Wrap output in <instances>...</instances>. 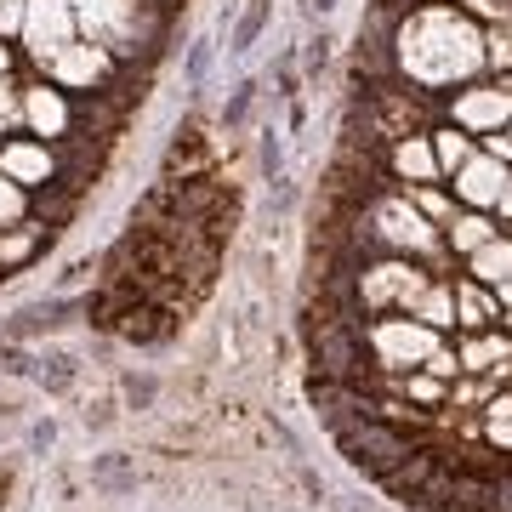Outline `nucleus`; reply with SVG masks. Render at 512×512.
<instances>
[{
  "label": "nucleus",
  "mask_w": 512,
  "mask_h": 512,
  "mask_svg": "<svg viewBox=\"0 0 512 512\" xmlns=\"http://www.w3.org/2000/svg\"><path fill=\"white\" fill-rule=\"evenodd\" d=\"M46 239H52V228L29 211L23 222H12V228H0V279H12L18 268H29L40 251H46Z\"/></svg>",
  "instance_id": "9b49d317"
},
{
  "label": "nucleus",
  "mask_w": 512,
  "mask_h": 512,
  "mask_svg": "<svg viewBox=\"0 0 512 512\" xmlns=\"http://www.w3.org/2000/svg\"><path fill=\"white\" fill-rule=\"evenodd\" d=\"M92 478L103 484V490H131V467H126V456H103L92 467Z\"/></svg>",
  "instance_id": "b1692460"
},
{
  "label": "nucleus",
  "mask_w": 512,
  "mask_h": 512,
  "mask_svg": "<svg viewBox=\"0 0 512 512\" xmlns=\"http://www.w3.org/2000/svg\"><path fill=\"white\" fill-rule=\"evenodd\" d=\"M478 148H484L490 160L512 165V137H507V126H501V131H490V137H478Z\"/></svg>",
  "instance_id": "c85d7f7f"
},
{
  "label": "nucleus",
  "mask_w": 512,
  "mask_h": 512,
  "mask_svg": "<svg viewBox=\"0 0 512 512\" xmlns=\"http://www.w3.org/2000/svg\"><path fill=\"white\" fill-rule=\"evenodd\" d=\"M387 57H393L399 80L433 97H450L456 86L484 74V23L467 18L450 0H421V6L393 18Z\"/></svg>",
  "instance_id": "f257e3e1"
},
{
  "label": "nucleus",
  "mask_w": 512,
  "mask_h": 512,
  "mask_svg": "<svg viewBox=\"0 0 512 512\" xmlns=\"http://www.w3.org/2000/svg\"><path fill=\"white\" fill-rule=\"evenodd\" d=\"M444 120L473 131V137H490V131H501L512 120V92L501 80H490V74H478V80H467V86H456L444 97Z\"/></svg>",
  "instance_id": "0eeeda50"
},
{
  "label": "nucleus",
  "mask_w": 512,
  "mask_h": 512,
  "mask_svg": "<svg viewBox=\"0 0 512 512\" xmlns=\"http://www.w3.org/2000/svg\"><path fill=\"white\" fill-rule=\"evenodd\" d=\"M507 234H512V222H507Z\"/></svg>",
  "instance_id": "e433bc0d"
},
{
  "label": "nucleus",
  "mask_w": 512,
  "mask_h": 512,
  "mask_svg": "<svg viewBox=\"0 0 512 512\" xmlns=\"http://www.w3.org/2000/svg\"><path fill=\"white\" fill-rule=\"evenodd\" d=\"M205 69H211V40H194L188 46V63H183L188 86H205Z\"/></svg>",
  "instance_id": "cd10ccee"
},
{
  "label": "nucleus",
  "mask_w": 512,
  "mask_h": 512,
  "mask_svg": "<svg viewBox=\"0 0 512 512\" xmlns=\"http://www.w3.org/2000/svg\"><path fill=\"white\" fill-rule=\"evenodd\" d=\"M484 74H512V23H484Z\"/></svg>",
  "instance_id": "6ab92c4d"
},
{
  "label": "nucleus",
  "mask_w": 512,
  "mask_h": 512,
  "mask_svg": "<svg viewBox=\"0 0 512 512\" xmlns=\"http://www.w3.org/2000/svg\"><path fill=\"white\" fill-rule=\"evenodd\" d=\"M0 171L23 188V194H46V188H69V148L35 131H0Z\"/></svg>",
  "instance_id": "20e7f679"
},
{
  "label": "nucleus",
  "mask_w": 512,
  "mask_h": 512,
  "mask_svg": "<svg viewBox=\"0 0 512 512\" xmlns=\"http://www.w3.org/2000/svg\"><path fill=\"white\" fill-rule=\"evenodd\" d=\"M74 370H80V365H74L69 353H57V359H46V370H40V382L52 387V393H69V382H74Z\"/></svg>",
  "instance_id": "393cba45"
},
{
  "label": "nucleus",
  "mask_w": 512,
  "mask_h": 512,
  "mask_svg": "<svg viewBox=\"0 0 512 512\" xmlns=\"http://www.w3.org/2000/svg\"><path fill=\"white\" fill-rule=\"evenodd\" d=\"M330 63V35H319V40H308V69L319 74Z\"/></svg>",
  "instance_id": "c756f323"
},
{
  "label": "nucleus",
  "mask_w": 512,
  "mask_h": 512,
  "mask_svg": "<svg viewBox=\"0 0 512 512\" xmlns=\"http://www.w3.org/2000/svg\"><path fill=\"white\" fill-rule=\"evenodd\" d=\"M427 143H433V160H439L444 183H450V171H456L461 160H473L478 137H473V131H461V126H450V120H439V126L427 131Z\"/></svg>",
  "instance_id": "dca6fc26"
},
{
  "label": "nucleus",
  "mask_w": 512,
  "mask_h": 512,
  "mask_svg": "<svg viewBox=\"0 0 512 512\" xmlns=\"http://www.w3.org/2000/svg\"><path fill=\"white\" fill-rule=\"evenodd\" d=\"M23 131L69 143L74 137V97L63 86H52L46 74H23Z\"/></svg>",
  "instance_id": "6e6552de"
},
{
  "label": "nucleus",
  "mask_w": 512,
  "mask_h": 512,
  "mask_svg": "<svg viewBox=\"0 0 512 512\" xmlns=\"http://www.w3.org/2000/svg\"><path fill=\"white\" fill-rule=\"evenodd\" d=\"M40 74H46L52 86H63L69 97H103V92H114V86L131 80V63H120V57H114L109 46H97V40H69Z\"/></svg>",
  "instance_id": "39448f33"
},
{
  "label": "nucleus",
  "mask_w": 512,
  "mask_h": 512,
  "mask_svg": "<svg viewBox=\"0 0 512 512\" xmlns=\"http://www.w3.org/2000/svg\"><path fill=\"white\" fill-rule=\"evenodd\" d=\"M251 109H256V80H239L234 97L222 103V131H245L251 126Z\"/></svg>",
  "instance_id": "412c9836"
},
{
  "label": "nucleus",
  "mask_w": 512,
  "mask_h": 512,
  "mask_svg": "<svg viewBox=\"0 0 512 512\" xmlns=\"http://www.w3.org/2000/svg\"><path fill=\"white\" fill-rule=\"evenodd\" d=\"M404 194H410V205H416L421 217L439 222V228L456 217V194H450V183H416V188H404Z\"/></svg>",
  "instance_id": "a211bd4d"
},
{
  "label": "nucleus",
  "mask_w": 512,
  "mask_h": 512,
  "mask_svg": "<svg viewBox=\"0 0 512 512\" xmlns=\"http://www.w3.org/2000/svg\"><path fill=\"white\" fill-rule=\"evenodd\" d=\"M69 40H80V18H74L69 0H29V12H23V35H18L23 69L40 74L63 46H69Z\"/></svg>",
  "instance_id": "423d86ee"
},
{
  "label": "nucleus",
  "mask_w": 512,
  "mask_h": 512,
  "mask_svg": "<svg viewBox=\"0 0 512 512\" xmlns=\"http://www.w3.org/2000/svg\"><path fill=\"white\" fill-rule=\"evenodd\" d=\"M495 234H501V222H495L490 211H467V205H456V217L444 222V251L456 256V262H467V256H473L478 245H490Z\"/></svg>",
  "instance_id": "f8f14e48"
},
{
  "label": "nucleus",
  "mask_w": 512,
  "mask_h": 512,
  "mask_svg": "<svg viewBox=\"0 0 512 512\" xmlns=\"http://www.w3.org/2000/svg\"><path fill=\"white\" fill-rule=\"evenodd\" d=\"M433 279L439 274L427 262H410V256H365L353 268V291H359V308L370 319V313H410Z\"/></svg>",
  "instance_id": "f03ea898"
},
{
  "label": "nucleus",
  "mask_w": 512,
  "mask_h": 512,
  "mask_svg": "<svg viewBox=\"0 0 512 512\" xmlns=\"http://www.w3.org/2000/svg\"><path fill=\"white\" fill-rule=\"evenodd\" d=\"M450 285H456V330L467 336V330H490L495 319H501V302H495L490 285H478V279L467 274H450Z\"/></svg>",
  "instance_id": "ddd939ff"
},
{
  "label": "nucleus",
  "mask_w": 512,
  "mask_h": 512,
  "mask_svg": "<svg viewBox=\"0 0 512 512\" xmlns=\"http://www.w3.org/2000/svg\"><path fill=\"white\" fill-rule=\"evenodd\" d=\"M507 137H512V120H507Z\"/></svg>",
  "instance_id": "c9c22d12"
},
{
  "label": "nucleus",
  "mask_w": 512,
  "mask_h": 512,
  "mask_svg": "<svg viewBox=\"0 0 512 512\" xmlns=\"http://www.w3.org/2000/svg\"><path fill=\"white\" fill-rule=\"evenodd\" d=\"M450 336L433 325H421L410 313H370L365 319V353L370 370H421L433 359V348H444Z\"/></svg>",
  "instance_id": "7ed1b4c3"
},
{
  "label": "nucleus",
  "mask_w": 512,
  "mask_h": 512,
  "mask_svg": "<svg viewBox=\"0 0 512 512\" xmlns=\"http://www.w3.org/2000/svg\"><path fill=\"white\" fill-rule=\"evenodd\" d=\"M23 12H29V0H0V40H12V46H18Z\"/></svg>",
  "instance_id": "bb28decb"
},
{
  "label": "nucleus",
  "mask_w": 512,
  "mask_h": 512,
  "mask_svg": "<svg viewBox=\"0 0 512 512\" xmlns=\"http://www.w3.org/2000/svg\"><path fill=\"white\" fill-rule=\"evenodd\" d=\"M29 205H35V194H23L6 171H0V228H12V222L29 217Z\"/></svg>",
  "instance_id": "4be33fe9"
},
{
  "label": "nucleus",
  "mask_w": 512,
  "mask_h": 512,
  "mask_svg": "<svg viewBox=\"0 0 512 512\" xmlns=\"http://www.w3.org/2000/svg\"><path fill=\"white\" fill-rule=\"evenodd\" d=\"M495 302H501V313L512 308V279H501V285H495Z\"/></svg>",
  "instance_id": "72a5a7b5"
},
{
  "label": "nucleus",
  "mask_w": 512,
  "mask_h": 512,
  "mask_svg": "<svg viewBox=\"0 0 512 512\" xmlns=\"http://www.w3.org/2000/svg\"><path fill=\"white\" fill-rule=\"evenodd\" d=\"M410 319L444 330V336H456V285H450V274H439L433 285H427V296L410 308Z\"/></svg>",
  "instance_id": "2eb2a0df"
},
{
  "label": "nucleus",
  "mask_w": 512,
  "mask_h": 512,
  "mask_svg": "<svg viewBox=\"0 0 512 512\" xmlns=\"http://www.w3.org/2000/svg\"><path fill=\"white\" fill-rule=\"evenodd\" d=\"M12 69H23V52L12 40H0V74H12Z\"/></svg>",
  "instance_id": "7c9ffc66"
},
{
  "label": "nucleus",
  "mask_w": 512,
  "mask_h": 512,
  "mask_svg": "<svg viewBox=\"0 0 512 512\" xmlns=\"http://www.w3.org/2000/svg\"><path fill=\"white\" fill-rule=\"evenodd\" d=\"M256 160H262V177L274 183L279 165H285V148H279V131H262V143H256Z\"/></svg>",
  "instance_id": "a878e982"
},
{
  "label": "nucleus",
  "mask_w": 512,
  "mask_h": 512,
  "mask_svg": "<svg viewBox=\"0 0 512 512\" xmlns=\"http://www.w3.org/2000/svg\"><path fill=\"white\" fill-rule=\"evenodd\" d=\"M490 217L501 222V228H507V222H512V183L501 188V200H495V211H490Z\"/></svg>",
  "instance_id": "2f4dec72"
},
{
  "label": "nucleus",
  "mask_w": 512,
  "mask_h": 512,
  "mask_svg": "<svg viewBox=\"0 0 512 512\" xmlns=\"http://www.w3.org/2000/svg\"><path fill=\"white\" fill-rule=\"evenodd\" d=\"M52 439H57V433H52V421H40L35 433H29V444H35V450H52Z\"/></svg>",
  "instance_id": "473e14b6"
},
{
  "label": "nucleus",
  "mask_w": 512,
  "mask_h": 512,
  "mask_svg": "<svg viewBox=\"0 0 512 512\" xmlns=\"http://www.w3.org/2000/svg\"><path fill=\"white\" fill-rule=\"evenodd\" d=\"M0 131H23V69L0 74Z\"/></svg>",
  "instance_id": "aec40b11"
},
{
  "label": "nucleus",
  "mask_w": 512,
  "mask_h": 512,
  "mask_svg": "<svg viewBox=\"0 0 512 512\" xmlns=\"http://www.w3.org/2000/svg\"><path fill=\"white\" fill-rule=\"evenodd\" d=\"M507 183H512V165L490 160L484 148H473V160H461L456 171H450V194H456V205H467V211H495V200H501Z\"/></svg>",
  "instance_id": "1a4fd4ad"
},
{
  "label": "nucleus",
  "mask_w": 512,
  "mask_h": 512,
  "mask_svg": "<svg viewBox=\"0 0 512 512\" xmlns=\"http://www.w3.org/2000/svg\"><path fill=\"white\" fill-rule=\"evenodd\" d=\"M330 6H336V0H313V12H330Z\"/></svg>",
  "instance_id": "f704fd0d"
},
{
  "label": "nucleus",
  "mask_w": 512,
  "mask_h": 512,
  "mask_svg": "<svg viewBox=\"0 0 512 512\" xmlns=\"http://www.w3.org/2000/svg\"><path fill=\"white\" fill-rule=\"evenodd\" d=\"M268 18H274V0H251L234 18V29H228V52H251L262 40V29H268Z\"/></svg>",
  "instance_id": "f3484780"
},
{
  "label": "nucleus",
  "mask_w": 512,
  "mask_h": 512,
  "mask_svg": "<svg viewBox=\"0 0 512 512\" xmlns=\"http://www.w3.org/2000/svg\"><path fill=\"white\" fill-rule=\"evenodd\" d=\"M120 399H126L131 410H148V404L160 399V382H154V376H137V370H131V376H120Z\"/></svg>",
  "instance_id": "5701e85b"
},
{
  "label": "nucleus",
  "mask_w": 512,
  "mask_h": 512,
  "mask_svg": "<svg viewBox=\"0 0 512 512\" xmlns=\"http://www.w3.org/2000/svg\"><path fill=\"white\" fill-rule=\"evenodd\" d=\"M382 171H387V183H399V188L444 183V171H439V160H433V143H427V131L393 137V143L382 148Z\"/></svg>",
  "instance_id": "9d476101"
},
{
  "label": "nucleus",
  "mask_w": 512,
  "mask_h": 512,
  "mask_svg": "<svg viewBox=\"0 0 512 512\" xmlns=\"http://www.w3.org/2000/svg\"><path fill=\"white\" fill-rule=\"evenodd\" d=\"M461 268H467V279H478V285H490V291H495L501 279H512V234L501 228V234H495L490 245H478Z\"/></svg>",
  "instance_id": "4468645a"
}]
</instances>
